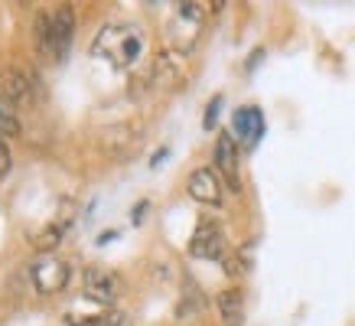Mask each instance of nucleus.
Segmentation results:
<instances>
[{"label": "nucleus", "instance_id": "obj_1", "mask_svg": "<svg viewBox=\"0 0 355 326\" xmlns=\"http://www.w3.org/2000/svg\"><path fill=\"white\" fill-rule=\"evenodd\" d=\"M147 53V36L134 23H108L92 43V55L105 59L114 69H134Z\"/></svg>", "mask_w": 355, "mask_h": 326}, {"label": "nucleus", "instance_id": "obj_2", "mask_svg": "<svg viewBox=\"0 0 355 326\" xmlns=\"http://www.w3.org/2000/svg\"><path fill=\"white\" fill-rule=\"evenodd\" d=\"M76 40V10L72 3H59L36 13V49L46 62H62Z\"/></svg>", "mask_w": 355, "mask_h": 326}, {"label": "nucleus", "instance_id": "obj_3", "mask_svg": "<svg viewBox=\"0 0 355 326\" xmlns=\"http://www.w3.org/2000/svg\"><path fill=\"white\" fill-rule=\"evenodd\" d=\"M69 277H72V264L65 258H59V255H49V251H46V255L30 261V284L40 297L65 291Z\"/></svg>", "mask_w": 355, "mask_h": 326}, {"label": "nucleus", "instance_id": "obj_4", "mask_svg": "<svg viewBox=\"0 0 355 326\" xmlns=\"http://www.w3.org/2000/svg\"><path fill=\"white\" fill-rule=\"evenodd\" d=\"M212 163H216V173L222 176V183H225L232 193H241V153H238L235 134L222 130V134L216 137Z\"/></svg>", "mask_w": 355, "mask_h": 326}, {"label": "nucleus", "instance_id": "obj_5", "mask_svg": "<svg viewBox=\"0 0 355 326\" xmlns=\"http://www.w3.org/2000/svg\"><path fill=\"white\" fill-rule=\"evenodd\" d=\"M82 287H85V297L95 300V304L111 307L121 297V277L111 268H101V264H92L82 274Z\"/></svg>", "mask_w": 355, "mask_h": 326}, {"label": "nucleus", "instance_id": "obj_6", "mask_svg": "<svg viewBox=\"0 0 355 326\" xmlns=\"http://www.w3.org/2000/svg\"><path fill=\"white\" fill-rule=\"evenodd\" d=\"M186 193H189V199H196L199 206H222L225 183H222V176L216 173V166H199V170H193L189 180H186Z\"/></svg>", "mask_w": 355, "mask_h": 326}, {"label": "nucleus", "instance_id": "obj_7", "mask_svg": "<svg viewBox=\"0 0 355 326\" xmlns=\"http://www.w3.org/2000/svg\"><path fill=\"white\" fill-rule=\"evenodd\" d=\"M189 255L193 258H202V261H218L225 255V232L218 222L212 218H202L199 225H196L193 239H189Z\"/></svg>", "mask_w": 355, "mask_h": 326}, {"label": "nucleus", "instance_id": "obj_8", "mask_svg": "<svg viewBox=\"0 0 355 326\" xmlns=\"http://www.w3.org/2000/svg\"><path fill=\"white\" fill-rule=\"evenodd\" d=\"M36 92H40V88H36V78L26 76L23 69H13L10 65V69L0 72V95L10 98L17 108H20V105H33V101H36Z\"/></svg>", "mask_w": 355, "mask_h": 326}, {"label": "nucleus", "instance_id": "obj_9", "mask_svg": "<svg viewBox=\"0 0 355 326\" xmlns=\"http://www.w3.org/2000/svg\"><path fill=\"white\" fill-rule=\"evenodd\" d=\"M232 128H235V141H241L245 147H254V144L264 137V114L261 108L248 105V108H238L232 114Z\"/></svg>", "mask_w": 355, "mask_h": 326}, {"label": "nucleus", "instance_id": "obj_10", "mask_svg": "<svg viewBox=\"0 0 355 326\" xmlns=\"http://www.w3.org/2000/svg\"><path fill=\"white\" fill-rule=\"evenodd\" d=\"M216 307H218V320L225 326H245V293L238 287H225L216 297Z\"/></svg>", "mask_w": 355, "mask_h": 326}, {"label": "nucleus", "instance_id": "obj_11", "mask_svg": "<svg viewBox=\"0 0 355 326\" xmlns=\"http://www.w3.org/2000/svg\"><path fill=\"white\" fill-rule=\"evenodd\" d=\"M23 134V121H20V111L13 105L10 98L0 95V141L7 137H20Z\"/></svg>", "mask_w": 355, "mask_h": 326}, {"label": "nucleus", "instance_id": "obj_12", "mask_svg": "<svg viewBox=\"0 0 355 326\" xmlns=\"http://www.w3.org/2000/svg\"><path fill=\"white\" fill-rule=\"evenodd\" d=\"M76 326H134V320L124 314H98V316H88V320H82V323Z\"/></svg>", "mask_w": 355, "mask_h": 326}, {"label": "nucleus", "instance_id": "obj_13", "mask_svg": "<svg viewBox=\"0 0 355 326\" xmlns=\"http://www.w3.org/2000/svg\"><path fill=\"white\" fill-rule=\"evenodd\" d=\"M218 108H222V95H216L212 101H209V108H205V130H212L216 128V118H218Z\"/></svg>", "mask_w": 355, "mask_h": 326}, {"label": "nucleus", "instance_id": "obj_14", "mask_svg": "<svg viewBox=\"0 0 355 326\" xmlns=\"http://www.w3.org/2000/svg\"><path fill=\"white\" fill-rule=\"evenodd\" d=\"M10 173V151H7V144L0 141V176Z\"/></svg>", "mask_w": 355, "mask_h": 326}]
</instances>
